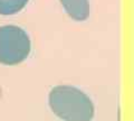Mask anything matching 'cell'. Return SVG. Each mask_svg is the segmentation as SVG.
Returning <instances> with one entry per match:
<instances>
[{
  "mask_svg": "<svg viewBox=\"0 0 134 121\" xmlns=\"http://www.w3.org/2000/svg\"><path fill=\"white\" fill-rule=\"evenodd\" d=\"M52 111L64 121H91L94 117V104L79 89L69 85L53 87L49 93Z\"/></svg>",
  "mask_w": 134,
  "mask_h": 121,
  "instance_id": "obj_1",
  "label": "cell"
},
{
  "mask_svg": "<svg viewBox=\"0 0 134 121\" xmlns=\"http://www.w3.org/2000/svg\"><path fill=\"white\" fill-rule=\"evenodd\" d=\"M30 39L27 33L18 26L7 25L0 27V63L17 65L28 57Z\"/></svg>",
  "mask_w": 134,
  "mask_h": 121,
  "instance_id": "obj_2",
  "label": "cell"
},
{
  "mask_svg": "<svg viewBox=\"0 0 134 121\" xmlns=\"http://www.w3.org/2000/svg\"><path fill=\"white\" fill-rule=\"evenodd\" d=\"M60 3L65 8L70 18L77 22H84L90 16L88 0H60Z\"/></svg>",
  "mask_w": 134,
  "mask_h": 121,
  "instance_id": "obj_3",
  "label": "cell"
},
{
  "mask_svg": "<svg viewBox=\"0 0 134 121\" xmlns=\"http://www.w3.org/2000/svg\"><path fill=\"white\" fill-rule=\"evenodd\" d=\"M29 0H0V15H15L23 10Z\"/></svg>",
  "mask_w": 134,
  "mask_h": 121,
  "instance_id": "obj_4",
  "label": "cell"
}]
</instances>
